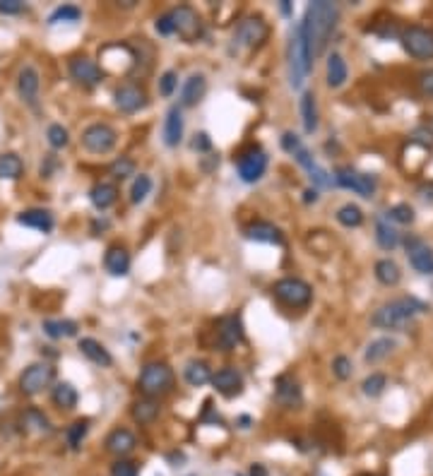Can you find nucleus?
<instances>
[{"mask_svg":"<svg viewBox=\"0 0 433 476\" xmlns=\"http://www.w3.org/2000/svg\"><path fill=\"white\" fill-rule=\"evenodd\" d=\"M337 20H340V8L330 0H313L306 8L301 27L306 34V43H308L311 60L320 58L325 53V46H328L330 36L337 27Z\"/></svg>","mask_w":433,"mask_h":476,"instance_id":"f257e3e1","label":"nucleus"},{"mask_svg":"<svg viewBox=\"0 0 433 476\" xmlns=\"http://www.w3.org/2000/svg\"><path fill=\"white\" fill-rule=\"evenodd\" d=\"M426 303H422L414 296H402L395 301L380 306L371 315V325L380 329H392V332H405L407 327H412V317L417 313H426Z\"/></svg>","mask_w":433,"mask_h":476,"instance_id":"f03ea898","label":"nucleus"},{"mask_svg":"<svg viewBox=\"0 0 433 476\" xmlns=\"http://www.w3.org/2000/svg\"><path fill=\"white\" fill-rule=\"evenodd\" d=\"M286 65H289V85L291 90H301L306 78L311 70V53L308 43H306V34L301 22L296 24V29L289 36V46H286Z\"/></svg>","mask_w":433,"mask_h":476,"instance_id":"7ed1b4c3","label":"nucleus"},{"mask_svg":"<svg viewBox=\"0 0 433 476\" xmlns=\"http://www.w3.org/2000/svg\"><path fill=\"white\" fill-rule=\"evenodd\" d=\"M137 387L140 392H142V397H162L171 392V387H174V371L164 364V361H152L142 368V373H140L137 378Z\"/></svg>","mask_w":433,"mask_h":476,"instance_id":"20e7f679","label":"nucleus"},{"mask_svg":"<svg viewBox=\"0 0 433 476\" xmlns=\"http://www.w3.org/2000/svg\"><path fill=\"white\" fill-rule=\"evenodd\" d=\"M272 294L279 303H284V306L289 308H303L311 303V298H313V289H311V284H306L303 279L298 277H284L275 282V287H272Z\"/></svg>","mask_w":433,"mask_h":476,"instance_id":"39448f33","label":"nucleus"},{"mask_svg":"<svg viewBox=\"0 0 433 476\" xmlns=\"http://www.w3.org/2000/svg\"><path fill=\"white\" fill-rule=\"evenodd\" d=\"M400 43H402L405 53L412 55V58L433 60V29L412 24V27L402 29V34H400Z\"/></svg>","mask_w":433,"mask_h":476,"instance_id":"423d86ee","label":"nucleus"},{"mask_svg":"<svg viewBox=\"0 0 433 476\" xmlns=\"http://www.w3.org/2000/svg\"><path fill=\"white\" fill-rule=\"evenodd\" d=\"M335 183L340 188H347V190H354L356 195H361V198H373L375 190H378V181H375V176L371 174H364V171H356L352 166H340L335 171Z\"/></svg>","mask_w":433,"mask_h":476,"instance_id":"0eeeda50","label":"nucleus"},{"mask_svg":"<svg viewBox=\"0 0 433 476\" xmlns=\"http://www.w3.org/2000/svg\"><path fill=\"white\" fill-rule=\"evenodd\" d=\"M116 139H118L116 130L106 123H92L82 130V147L92 152V154H106V152H111L116 147Z\"/></svg>","mask_w":433,"mask_h":476,"instance_id":"6e6552de","label":"nucleus"},{"mask_svg":"<svg viewBox=\"0 0 433 476\" xmlns=\"http://www.w3.org/2000/svg\"><path fill=\"white\" fill-rule=\"evenodd\" d=\"M169 15H171V20H174V31L183 41L193 43L202 36V20L190 5H178V8L171 10Z\"/></svg>","mask_w":433,"mask_h":476,"instance_id":"1a4fd4ad","label":"nucleus"},{"mask_svg":"<svg viewBox=\"0 0 433 476\" xmlns=\"http://www.w3.org/2000/svg\"><path fill=\"white\" fill-rule=\"evenodd\" d=\"M267 34H270V27H267V22L263 17H244L239 24H236V31H234V41L239 43V46L244 48H258L260 43L267 39Z\"/></svg>","mask_w":433,"mask_h":476,"instance_id":"9d476101","label":"nucleus"},{"mask_svg":"<svg viewBox=\"0 0 433 476\" xmlns=\"http://www.w3.org/2000/svg\"><path fill=\"white\" fill-rule=\"evenodd\" d=\"M53 366L48 364H31L29 368H24V373L20 376V390L22 395L27 397H34L39 395V392H43L46 387L53 383Z\"/></svg>","mask_w":433,"mask_h":476,"instance_id":"9b49d317","label":"nucleus"},{"mask_svg":"<svg viewBox=\"0 0 433 476\" xmlns=\"http://www.w3.org/2000/svg\"><path fill=\"white\" fill-rule=\"evenodd\" d=\"M236 169L244 183H256L267 171V154L260 147H248L236 159Z\"/></svg>","mask_w":433,"mask_h":476,"instance_id":"f8f14e48","label":"nucleus"},{"mask_svg":"<svg viewBox=\"0 0 433 476\" xmlns=\"http://www.w3.org/2000/svg\"><path fill=\"white\" fill-rule=\"evenodd\" d=\"M244 342V322L239 313H229L216 322V344L221 351H231Z\"/></svg>","mask_w":433,"mask_h":476,"instance_id":"ddd939ff","label":"nucleus"},{"mask_svg":"<svg viewBox=\"0 0 433 476\" xmlns=\"http://www.w3.org/2000/svg\"><path fill=\"white\" fill-rule=\"evenodd\" d=\"M70 78H73L78 85L87 87V90H92V87H97L101 78H104V73H101V68L97 65V60L87 58V55H78V58L70 60Z\"/></svg>","mask_w":433,"mask_h":476,"instance_id":"4468645a","label":"nucleus"},{"mask_svg":"<svg viewBox=\"0 0 433 476\" xmlns=\"http://www.w3.org/2000/svg\"><path fill=\"white\" fill-rule=\"evenodd\" d=\"M405 248H407V258H409V265L419 275H433V250L422 238L407 236Z\"/></svg>","mask_w":433,"mask_h":476,"instance_id":"2eb2a0df","label":"nucleus"},{"mask_svg":"<svg viewBox=\"0 0 433 476\" xmlns=\"http://www.w3.org/2000/svg\"><path fill=\"white\" fill-rule=\"evenodd\" d=\"M39 90H41V78L39 70L34 65H24L17 75V94L24 104L36 106V99H39Z\"/></svg>","mask_w":433,"mask_h":476,"instance_id":"dca6fc26","label":"nucleus"},{"mask_svg":"<svg viewBox=\"0 0 433 476\" xmlns=\"http://www.w3.org/2000/svg\"><path fill=\"white\" fill-rule=\"evenodd\" d=\"M147 106V94L137 85H123L116 90V109L120 113H137Z\"/></svg>","mask_w":433,"mask_h":476,"instance_id":"f3484780","label":"nucleus"},{"mask_svg":"<svg viewBox=\"0 0 433 476\" xmlns=\"http://www.w3.org/2000/svg\"><path fill=\"white\" fill-rule=\"evenodd\" d=\"M106 453H111L113 457H118V460H123L125 455H130L132 450L137 448V438L132 430L128 428H113L111 433L106 435Z\"/></svg>","mask_w":433,"mask_h":476,"instance_id":"a211bd4d","label":"nucleus"},{"mask_svg":"<svg viewBox=\"0 0 433 476\" xmlns=\"http://www.w3.org/2000/svg\"><path fill=\"white\" fill-rule=\"evenodd\" d=\"M212 385L224 397H236L244 392V378H241L236 368H221V371H216L212 376Z\"/></svg>","mask_w":433,"mask_h":476,"instance_id":"6ab92c4d","label":"nucleus"},{"mask_svg":"<svg viewBox=\"0 0 433 476\" xmlns=\"http://www.w3.org/2000/svg\"><path fill=\"white\" fill-rule=\"evenodd\" d=\"M275 399L286 409H296L301 404V387L291 376H279L275 380Z\"/></svg>","mask_w":433,"mask_h":476,"instance_id":"aec40b11","label":"nucleus"},{"mask_svg":"<svg viewBox=\"0 0 433 476\" xmlns=\"http://www.w3.org/2000/svg\"><path fill=\"white\" fill-rule=\"evenodd\" d=\"M17 221H20L22 226H27V228H36V231H41V233H51L53 231V226H56V219H53V214L48 212V209H24V212H20L17 214Z\"/></svg>","mask_w":433,"mask_h":476,"instance_id":"412c9836","label":"nucleus"},{"mask_svg":"<svg viewBox=\"0 0 433 476\" xmlns=\"http://www.w3.org/2000/svg\"><path fill=\"white\" fill-rule=\"evenodd\" d=\"M104 268L108 275L113 277H123L128 275L130 270V253L123 248V245H111L104 255Z\"/></svg>","mask_w":433,"mask_h":476,"instance_id":"4be33fe9","label":"nucleus"},{"mask_svg":"<svg viewBox=\"0 0 433 476\" xmlns=\"http://www.w3.org/2000/svg\"><path fill=\"white\" fill-rule=\"evenodd\" d=\"M183 139V111L181 106H171L164 120V142L167 147H178Z\"/></svg>","mask_w":433,"mask_h":476,"instance_id":"5701e85b","label":"nucleus"},{"mask_svg":"<svg viewBox=\"0 0 433 476\" xmlns=\"http://www.w3.org/2000/svg\"><path fill=\"white\" fill-rule=\"evenodd\" d=\"M246 236L251 240H258V243H275V245L284 240L282 231L275 224H270V221H253L251 226H246Z\"/></svg>","mask_w":433,"mask_h":476,"instance_id":"b1692460","label":"nucleus"},{"mask_svg":"<svg viewBox=\"0 0 433 476\" xmlns=\"http://www.w3.org/2000/svg\"><path fill=\"white\" fill-rule=\"evenodd\" d=\"M207 92V80L205 75H190L181 87V106H195L200 104V99Z\"/></svg>","mask_w":433,"mask_h":476,"instance_id":"393cba45","label":"nucleus"},{"mask_svg":"<svg viewBox=\"0 0 433 476\" xmlns=\"http://www.w3.org/2000/svg\"><path fill=\"white\" fill-rule=\"evenodd\" d=\"M78 349L82 351V356H87L89 361H92V364H97V366H101V368H106V366H111V364H113V359H111V354H108V349H106L104 344H101V342L92 339V337L80 339Z\"/></svg>","mask_w":433,"mask_h":476,"instance_id":"a878e982","label":"nucleus"},{"mask_svg":"<svg viewBox=\"0 0 433 476\" xmlns=\"http://www.w3.org/2000/svg\"><path fill=\"white\" fill-rule=\"evenodd\" d=\"M89 200H92V205L97 207L99 212H104V209H108L118 200V188L108 181H101L89 190Z\"/></svg>","mask_w":433,"mask_h":476,"instance_id":"bb28decb","label":"nucleus"},{"mask_svg":"<svg viewBox=\"0 0 433 476\" xmlns=\"http://www.w3.org/2000/svg\"><path fill=\"white\" fill-rule=\"evenodd\" d=\"M375 240H378V245L383 250H395L400 243H402V236H400V231L390 224V221L385 217H380L375 221Z\"/></svg>","mask_w":433,"mask_h":476,"instance_id":"cd10ccee","label":"nucleus"},{"mask_svg":"<svg viewBox=\"0 0 433 476\" xmlns=\"http://www.w3.org/2000/svg\"><path fill=\"white\" fill-rule=\"evenodd\" d=\"M130 414L140 426H150V423H155L159 418V402L157 399H152V397H142L132 404Z\"/></svg>","mask_w":433,"mask_h":476,"instance_id":"c85d7f7f","label":"nucleus"},{"mask_svg":"<svg viewBox=\"0 0 433 476\" xmlns=\"http://www.w3.org/2000/svg\"><path fill=\"white\" fill-rule=\"evenodd\" d=\"M375 279H378L383 287H397L400 279H402V272H400V265L390 258H383L375 263Z\"/></svg>","mask_w":433,"mask_h":476,"instance_id":"c756f323","label":"nucleus"},{"mask_svg":"<svg viewBox=\"0 0 433 476\" xmlns=\"http://www.w3.org/2000/svg\"><path fill=\"white\" fill-rule=\"evenodd\" d=\"M183 376H186V383L190 387H202L212 383V371H209L205 361H188L186 368H183Z\"/></svg>","mask_w":433,"mask_h":476,"instance_id":"7c9ffc66","label":"nucleus"},{"mask_svg":"<svg viewBox=\"0 0 433 476\" xmlns=\"http://www.w3.org/2000/svg\"><path fill=\"white\" fill-rule=\"evenodd\" d=\"M395 347H397V342L392 337H380V339H373L371 344L366 347L364 351V361L366 364H380L383 359H387L390 354L395 351Z\"/></svg>","mask_w":433,"mask_h":476,"instance_id":"2f4dec72","label":"nucleus"},{"mask_svg":"<svg viewBox=\"0 0 433 476\" xmlns=\"http://www.w3.org/2000/svg\"><path fill=\"white\" fill-rule=\"evenodd\" d=\"M347 63L342 58L340 53H330L328 58V87H333V90H340L342 85L347 82Z\"/></svg>","mask_w":433,"mask_h":476,"instance_id":"473e14b6","label":"nucleus"},{"mask_svg":"<svg viewBox=\"0 0 433 476\" xmlns=\"http://www.w3.org/2000/svg\"><path fill=\"white\" fill-rule=\"evenodd\" d=\"M301 120H303V130L308 135H313L318 130V104H315V94L306 92L301 97Z\"/></svg>","mask_w":433,"mask_h":476,"instance_id":"72a5a7b5","label":"nucleus"},{"mask_svg":"<svg viewBox=\"0 0 433 476\" xmlns=\"http://www.w3.org/2000/svg\"><path fill=\"white\" fill-rule=\"evenodd\" d=\"M22 171H24V164L15 152L0 154V179L3 181H17L22 176Z\"/></svg>","mask_w":433,"mask_h":476,"instance_id":"f704fd0d","label":"nucleus"},{"mask_svg":"<svg viewBox=\"0 0 433 476\" xmlns=\"http://www.w3.org/2000/svg\"><path fill=\"white\" fill-rule=\"evenodd\" d=\"M43 332L51 339H68L78 334V322L73 320H43Z\"/></svg>","mask_w":433,"mask_h":476,"instance_id":"c9c22d12","label":"nucleus"},{"mask_svg":"<svg viewBox=\"0 0 433 476\" xmlns=\"http://www.w3.org/2000/svg\"><path fill=\"white\" fill-rule=\"evenodd\" d=\"M53 404L58 409H75L78 407V390L70 383H58L53 387Z\"/></svg>","mask_w":433,"mask_h":476,"instance_id":"e433bc0d","label":"nucleus"},{"mask_svg":"<svg viewBox=\"0 0 433 476\" xmlns=\"http://www.w3.org/2000/svg\"><path fill=\"white\" fill-rule=\"evenodd\" d=\"M22 426L24 430H31V433H51V421L43 416V411L34 407L22 414Z\"/></svg>","mask_w":433,"mask_h":476,"instance_id":"4c0bfd02","label":"nucleus"},{"mask_svg":"<svg viewBox=\"0 0 433 476\" xmlns=\"http://www.w3.org/2000/svg\"><path fill=\"white\" fill-rule=\"evenodd\" d=\"M335 217L342 226H347V228H356V226L364 224V212H361L359 205H352V202H347V205H342L340 209H337Z\"/></svg>","mask_w":433,"mask_h":476,"instance_id":"58836bf2","label":"nucleus"},{"mask_svg":"<svg viewBox=\"0 0 433 476\" xmlns=\"http://www.w3.org/2000/svg\"><path fill=\"white\" fill-rule=\"evenodd\" d=\"M108 174H111L116 181L130 179V176H135V162H132L130 157H118L116 162L108 166Z\"/></svg>","mask_w":433,"mask_h":476,"instance_id":"ea45409f","label":"nucleus"},{"mask_svg":"<svg viewBox=\"0 0 433 476\" xmlns=\"http://www.w3.org/2000/svg\"><path fill=\"white\" fill-rule=\"evenodd\" d=\"M152 190V179L147 174H140L135 181H132V188H130V202L132 205H140V202L147 200Z\"/></svg>","mask_w":433,"mask_h":476,"instance_id":"a19ab883","label":"nucleus"},{"mask_svg":"<svg viewBox=\"0 0 433 476\" xmlns=\"http://www.w3.org/2000/svg\"><path fill=\"white\" fill-rule=\"evenodd\" d=\"M385 387H387V378L383 373H371V376L361 383V392H364L366 397H380Z\"/></svg>","mask_w":433,"mask_h":476,"instance_id":"79ce46f5","label":"nucleus"},{"mask_svg":"<svg viewBox=\"0 0 433 476\" xmlns=\"http://www.w3.org/2000/svg\"><path fill=\"white\" fill-rule=\"evenodd\" d=\"M82 17V10L75 8V5H61V8H56L51 12L48 17V24H58V22H78Z\"/></svg>","mask_w":433,"mask_h":476,"instance_id":"37998d69","label":"nucleus"},{"mask_svg":"<svg viewBox=\"0 0 433 476\" xmlns=\"http://www.w3.org/2000/svg\"><path fill=\"white\" fill-rule=\"evenodd\" d=\"M385 219L390 221H395V224H412L414 221V209L409 207V205H405V202H400V205H395V207H390L385 212Z\"/></svg>","mask_w":433,"mask_h":476,"instance_id":"c03bdc74","label":"nucleus"},{"mask_svg":"<svg viewBox=\"0 0 433 476\" xmlns=\"http://www.w3.org/2000/svg\"><path fill=\"white\" fill-rule=\"evenodd\" d=\"M87 430H89V421H75L73 426L66 430L68 445L73 448V450H78L82 445V440L87 438Z\"/></svg>","mask_w":433,"mask_h":476,"instance_id":"a18cd8bd","label":"nucleus"},{"mask_svg":"<svg viewBox=\"0 0 433 476\" xmlns=\"http://www.w3.org/2000/svg\"><path fill=\"white\" fill-rule=\"evenodd\" d=\"M46 137H48V144L53 149H63V147H68V142H70V135H68V130L63 128L61 123H53L48 128V132H46Z\"/></svg>","mask_w":433,"mask_h":476,"instance_id":"49530a36","label":"nucleus"},{"mask_svg":"<svg viewBox=\"0 0 433 476\" xmlns=\"http://www.w3.org/2000/svg\"><path fill=\"white\" fill-rule=\"evenodd\" d=\"M333 373H335V378H337V380H349V378H352V373H354L352 359H347V356H335V361H333Z\"/></svg>","mask_w":433,"mask_h":476,"instance_id":"de8ad7c7","label":"nucleus"},{"mask_svg":"<svg viewBox=\"0 0 433 476\" xmlns=\"http://www.w3.org/2000/svg\"><path fill=\"white\" fill-rule=\"evenodd\" d=\"M176 87H178V75L174 70H167V73L159 78V94H162V97H171V94L176 92Z\"/></svg>","mask_w":433,"mask_h":476,"instance_id":"09e8293b","label":"nucleus"},{"mask_svg":"<svg viewBox=\"0 0 433 476\" xmlns=\"http://www.w3.org/2000/svg\"><path fill=\"white\" fill-rule=\"evenodd\" d=\"M417 87H419V92H422L426 99H433V68L424 70V73H419Z\"/></svg>","mask_w":433,"mask_h":476,"instance_id":"8fccbe9b","label":"nucleus"},{"mask_svg":"<svg viewBox=\"0 0 433 476\" xmlns=\"http://www.w3.org/2000/svg\"><path fill=\"white\" fill-rule=\"evenodd\" d=\"M111 476H137V465L130 460H118L111 467Z\"/></svg>","mask_w":433,"mask_h":476,"instance_id":"3c124183","label":"nucleus"},{"mask_svg":"<svg viewBox=\"0 0 433 476\" xmlns=\"http://www.w3.org/2000/svg\"><path fill=\"white\" fill-rule=\"evenodd\" d=\"M282 147H284V152H289V154L294 157L296 152L303 147V142H301V137L294 135V132H284V135H282Z\"/></svg>","mask_w":433,"mask_h":476,"instance_id":"603ef678","label":"nucleus"},{"mask_svg":"<svg viewBox=\"0 0 433 476\" xmlns=\"http://www.w3.org/2000/svg\"><path fill=\"white\" fill-rule=\"evenodd\" d=\"M412 142L424 144L426 149L433 147V130H429V128H417V130L412 132Z\"/></svg>","mask_w":433,"mask_h":476,"instance_id":"864d4df0","label":"nucleus"},{"mask_svg":"<svg viewBox=\"0 0 433 476\" xmlns=\"http://www.w3.org/2000/svg\"><path fill=\"white\" fill-rule=\"evenodd\" d=\"M24 10V3L22 0H0V15H20Z\"/></svg>","mask_w":433,"mask_h":476,"instance_id":"5fc2aeb1","label":"nucleus"},{"mask_svg":"<svg viewBox=\"0 0 433 476\" xmlns=\"http://www.w3.org/2000/svg\"><path fill=\"white\" fill-rule=\"evenodd\" d=\"M155 29H157L162 36H171V34H176V31H174V20H171V15H169V12H167V15H162V17H157Z\"/></svg>","mask_w":433,"mask_h":476,"instance_id":"6e6d98bb","label":"nucleus"},{"mask_svg":"<svg viewBox=\"0 0 433 476\" xmlns=\"http://www.w3.org/2000/svg\"><path fill=\"white\" fill-rule=\"evenodd\" d=\"M417 195L426 202V205H431V207H433V181L424 183V186H419Z\"/></svg>","mask_w":433,"mask_h":476,"instance_id":"4d7b16f0","label":"nucleus"},{"mask_svg":"<svg viewBox=\"0 0 433 476\" xmlns=\"http://www.w3.org/2000/svg\"><path fill=\"white\" fill-rule=\"evenodd\" d=\"M209 147H212V142H209V135H207V132H200V135H195V139H193V149H197V152H207Z\"/></svg>","mask_w":433,"mask_h":476,"instance_id":"13d9d810","label":"nucleus"},{"mask_svg":"<svg viewBox=\"0 0 433 476\" xmlns=\"http://www.w3.org/2000/svg\"><path fill=\"white\" fill-rule=\"evenodd\" d=\"M251 476H267V469L263 467V465H253L251 467V472H248Z\"/></svg>","mask_w":433,"mask_h":476,"instance_id":"bf43d9fd","label":"nucleus"},{"mask_svg":"<svg viewBox=\"0 0 433 476\" xmlns=\"http://www.w3.org/2000/svg\"><path fill=\"white\" fill-rule=\"evenodd\" d=\"M311 200H313V202L318 200V193H315V190H306V202H311Z\"/></svg>","mask_w":433,"mask_h":476,"instance_id":"052dcab7","label":"nucleus"},{"mask_svg":"<svg viewBox=\"0 0 433 476\" xmlns=\"http://www.w3.org/2000/svg\"><path fill=\"white\" fill-rule=\"evenodd\" d=\"M282 12H284V15H289V12H291V5L286 3V0H282Z\"/></svg>","mask_w":433,"mask_h":476,"instance_id":"680f3d73","label":"nucleus"},{"mask_svg":"<svg viewBox=\"0 0 433 476\" xmlns=\"http://www.w3.org/2000/svg\"><path fill=\"white\" fill-rule=\"evenodd\" d=\"M366 476H373V474H366Z\"/></svg>","mask_w":433,"mask_h":476,"instance_id":"e2e57ef3","label":"nucleus"}]
</instances>
